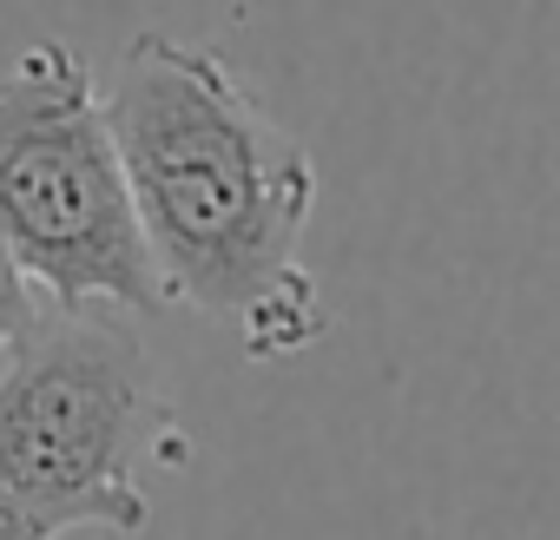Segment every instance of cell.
I'll return each instance as SVG.
<instances>
[{
  "label": "cell",
  "instance_id": "277c9868",
  "mask_svg": "<svg viewBox=\"0 0 560 540\" xmlns=\"http://www.w3.org/2000/svg\"><path fill=\"white\" fill-rule=\"evenodd\" d=\"M47 317V304H40V291L21 278V270H14V257L8 250H0V356H8L34 324Z\"/></svg>",
  "mask_w": 560,
  "mask_h": 540
},
{
  "label": "cell",
  "instance_id": "7a4b0ae2",
  "mask_svg": "<svg viewBox=\"0 0 560 540\" xmlns=\"http://www.w3.org/2000/svg\"><path fill=\"white\" fill-rule=\"evenodd\" d=\"M178 435L159 356L119 310H47L0 356V501L54 540L145 533V455Z\"/></svg>",
  "mask_w": 560,
  "mask_h": 540
},
{
  "label": "cell",
  "instance_id": "3957f363",
  "mask_svg": "<svg viewBox=\"0 0 560 540\" xmlns=\"http://www.w3.org/2000/svg\"><path fill=\"white\" fill-rule=\"evenodd\" d=\"M0 250L47 310L152 317L165 304L106 99L60 40L0 73Z\"/></svg>",
  "mask_w": 560,
  "mask_h": 540
},
{
  "label": "cell",
  "instance_id": "5b68a950",
  "mask_svg": "<svg viewBox=\"0 0 560 540\" xmlns=\"http://www.w3.org/2000/svg\"><path fill=\"white\" fill-rule=\"evenodd\" d=\"M0 540H54V533H47L40 520H27L14 501H0Z\"/></svg>",
  "mask_w": 560,
  "mask_h": 540
},
{
  "label": "cell",
  "instance_id": "6da1fadb",
  "mask_svg": "<svg viewBox=\"0 0 560 540\" xmlns=\"http://www.w3.org/2000/svg\"><path fill=\"white\" fill-rule=\"evenodd\" d=\"M106 119L132 178L165 304L231 317L250 356L317 343L324 304L304 270L317 211L311 145L211 54L139 34L106 67Z\"/></svg>",
  "mask_w": 560,
  "mask_h": 540
}]
</instances>
